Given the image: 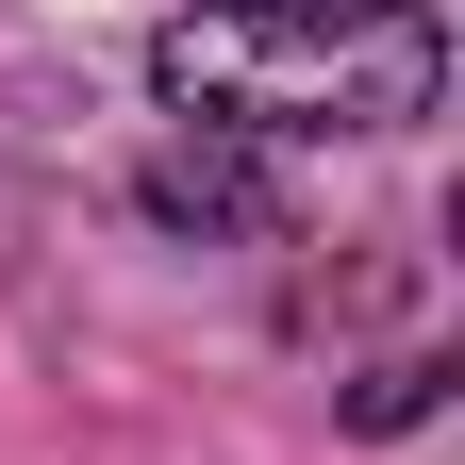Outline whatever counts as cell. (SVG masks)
Wrapping results in <instances>:
<instances>
[{"label": "cell", "mask_w": 465, "mask_h": 465, "mask_svg": "<svg viewBox=\"0 0 465 465\" xmlns=\"http://www.w3.org/2000/svg\"><path fill=\"white\" fill-rule=\"evenodd\" d=\"M150 84L183 134H232V150L416 134L449 100V17H416V0H183L150 34Z\"/></svg>", "instance_id": "6da1fadb"}, {"label": "cell", "mask_w": 465, "mask_h": 465, "mask_svg": "<svg viewBox=\"0 0 465 465\" xmlns=\"http://www.w3.org/2000/svg\"><path fill=\"white\" fill-rule=\"evenodd\" d=\"M150 216L166 232H282V183H266V150H232V134H183V150H150Z\"/></svg>", "instance_id": "7a4b0ae2"}, {"label": "cell", "mask_w": 465, "mask_h": 465, "mask_svg": "<svg viewBox=\"0 0 465 465\" xmlns=\"http://www.w3.org/2000/svg\"><path fill=\"white\" fill-rule=\"evenodd\" d=\"M432 399H449V366H432V349H399V366H382L366 399H349V432H416Z\"/></svg>", "instance_id": "3957f363"}]
</instances>
